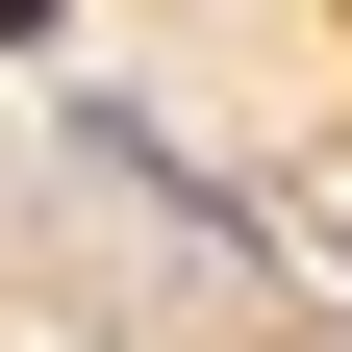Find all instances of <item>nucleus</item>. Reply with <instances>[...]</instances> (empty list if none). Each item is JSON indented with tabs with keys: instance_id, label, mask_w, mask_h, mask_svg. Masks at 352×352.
<instances>
[{
	"instance_id": "nucleus-1",
	"label": "nucleus",
	"mask_w": 352,
	"mask_h": 352,
	"mask_svg": "<svg viewBox=\"0 0 352 352\" xmlns=\"http://www.w3.org/2000/svg\"><path fill=\"white\" fill-rule=\"evenodd\" d=\"M25 25H51V0H0V51H25Z\"/></svg>"
}]
</instances>
